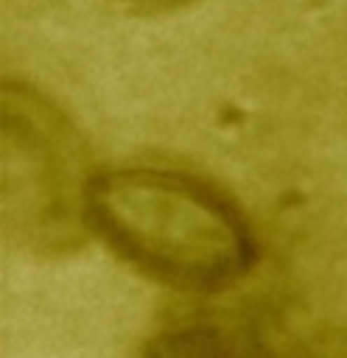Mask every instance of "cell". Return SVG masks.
I'll use <instances>...</instances> for the list:
<instances>
[{
  "mask_svg": "<svg viewBox=\"0 0 347 358\" xmlns=\"http://www.w3.org/2000/svg\"><path fill=\"white\" fill-rule=\"evenodd\" d=\"M87 215L129 263L182 291L227 288L255 260L243 215L213 187L182 173H101L90 185Z\"/></svg>",
  "mask_w": 347,
  "mask_h": 358,
  "instance_id": "6da1fadb",
  "label": "cell"
},
{
  "mask_svg": "<svg viewBox=\"0 0 347 358\" xmlns=\"http://www.w3.org/2000/svg\"><path fill=\"white\" fill-rule=\"evenodd\" d=\"M8 92L14 106L6 98V157L17 159V171H6V187L17 185V190L6 193V207L28 196L31 201L22 213L31 210L36 227H62L70 218L90 224L87 199L92 179L84 173L78 140L67 131L64 117L36 95L22 90Z\"/></svg>",
  "mask_w": 347,
  "mask_h": 358,
  "instance_id": "7a4b0ae2",
  "label": "cell"
}]
</instances>
